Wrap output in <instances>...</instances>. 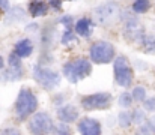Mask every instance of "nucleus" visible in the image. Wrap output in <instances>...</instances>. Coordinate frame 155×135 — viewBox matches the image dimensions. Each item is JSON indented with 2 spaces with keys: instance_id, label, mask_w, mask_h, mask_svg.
Segmentation results:
<instances>
[{
  "instance_id": "f257e3e1",
  "label": "nucleus",
  "mask_w": 155,
  "mask_h": 135,
  "mask_svg": "<svg viewBox=\"0 0 155 135\" xmlns=\"http://www.w3.org/2000/svg\"><path fill=\"white\" fill-rule=\"evenodd\" d=\"M91 72H92V60H87L84 57H78L63 65V75L72 84H77L83 78L89 77Z\"/></svg>"
},
{
  "instance_id": "f03ea898",
  "label": "nucleus",
  "mask_w": 155,
  "mask_h": 135,
  "mask_svg": "<svg viewBox=\"0 0 155 135\" xmlns=\"http://www.w3.org/2000/svg\"><path fill=\"white\" fill-rule=\"evenodd\" d=\"M38 108V99L29 89H21L18 93V98L15 101V114L18 120H26L30 117Z\"/></svg>"
},
{
  "instance_id": "7ed1b4c3",
  "label": "nucleus",
  "mask_w": 155,
  "mask_h": 135,
  "mask_svg": "<svg viewBox=\"0 0 155 135\" xmlns=\"http://www.w3.org/2000/svg\"><path fill=\"white\" fill-rule=\"evenodd\" d=\"M113 72H114V80H116L117 86L127 89L133 84L134 74H133V69L125 56H117L113 60Z\"/></svg>"
},
{
  "instance_id": "20e7f679",
  "label": "nucleus",
  "mask_w": 155,
  "mask_h": 135,
  "mask_svg": "<svg viewBox=\"0 0 155 135\" xmlns=\"http://www.w3.org/2000/svg\"><path fill=\"white\" fill-rule=\"evenodd\" d=\"M116 54V50L113 44L107 42V41H97L95 44L91 47V51H89V57L94 63L97 65H107L110 63L111 60H114Z\"/></svg>"
},
{
  "instance_id": "39448f33",
  "label": "nucleus",
  "mask_w": 155,
  "mask_h": 135,
  "mask_svg": "<svg viewBox=\"0 0 155 135\" xmlns=\"http://www.w3.org/2000/svg\"><path fill=\"white\" fill-rule=\"evenodd\" d=\"M32 75H33V80L39 86H42L47 90H53L54 87H57L60 84V80H62L59 72L48 69V68H44V66H35Z\"/></svg>"
},
{
  "instance_id": "423d86ee",
  "label": "nucleus",
  "mask_w": 155,
  "mask_h": 135,
  "mask_svg": "<svg viewBox=\"0 0 155 135\" xmlns=\"http://www.w3.org/2000/svg\"><path fill=\"white\" fill-rule=\"evenodd\" d=\"M113 96L111 93L107 92H98V93H92V95H86L81 98L80 104L84 110L87 111H94V110H105L111 105Z\"/></svg>"
},
{
  "instance_id": "0eeeda50",
  "label": "nucleus",
  "mask_w": 155,
  "mask_h": 135,
  "mask_svg": "<svg viewBox=\"0 0 155 135\" xmlns=\"http://www.w3.org/2000/svg\"><path fill=\"white\" fill-rule=\"evenodd\" d=\"M53 128L51 117L44 111L35 113L29 120V132L32 135H48L53 132Z\"/></svg>"
},
{
  "instance_id": "6e6552de",
  "label": "nucleus",
  "mask_w": 155,
  "mask_h": 135,
  "mask_svg": "<svg viewBox=\"0 0 155 135\" xmlns=\"http://www.w3.org/2000/svg\"><path fill=\"white\" fill-rule=\"evenodd\" d=\"M119 15H120V9L116 2H105L94 11V17H95L97 23H100V24L113 23L119 18Z\"/></svg>"
},
{
  "instance_id": "1a4fd4ad",
  "label": "nucleus",
  "mask_w": 155,
  "mask_h": 135,
  "mask_svg": "<svg viewBox=\"0 0 155 135\" xmlns=\"http://www.w3.org/2000/svg\"><path fill=\"white\" fill-rule=\"evenodd\" d=\"M125 18V36L131 41H136V42H142L143 36H145V32H143V27L140 26V21L133 17L131 14H125L124 15Z\"/></svg>"
},
{
  "instance_id": "9d476101",
  "label": "nucleus",
  "mask_w": 155,
  "mask_h": 135,
  "mask_svg": "<svg viewBox=\"0 0 155 135\" xmlns=\"http://www.w3.org/2000/svg\"><path fill=\"white\" fill-rule=\"evenodd\" d=\"M77 129L81 135H101V123L97 119L84 117L78 122Z\"/></svg>"
},
{
  "instance_id": "9b49d317",
  "label": "nucleus",
  "mask_w": 155,
  "mask_h": 135,
  "mask_svg": "<svg viewBox=\"0 0 155 135\" xmlns=\"http://www.w3.org/2000/svg\"><path fill=\"white\" fill-rule=\"evenodd\" d=\"M57 117H59L60 122L69 125V123L78 120V110L71 104H65L60 108H57Z\"/></svg>"
},
{
  "instance_id": "f8f14e48",
  "label": "nucleus",
  "mask_w": 155,
  "mask_h": 135,
  "mask_svg": "<svg viewBox=\"0 0 155 135\" xmlns=\"http://www.w3.org/2000/svg\"><path fill=\"white\" fill-rule=\"evenodd\" d=\"M48 11V6L44 0H30L29 2V14L33 18H39L44 17Z\"/></svg>"
},
{
  "instance_id": "ddd939ff",
  "label": "nucleus",
  "mask_w": 155,
  "mask_h": 135,
  "mask_svg": "<svg viewBox=\"0 0 155 135\" xmlns=\"http://www.w3.org/2000/svg\"><path fill=\"white\" fill-rule=\"evenodd\" d=\"M21 59H24V57H29L32 53H33V44H32V41L30 39H21V41H18L17 44H15V50H14Z\"/></svg>"
},
{
  "instance_id": "4468645a",
  "label": "nucleus",
  "mask_w": 155,
  "mask_h": 135,
  "mask_svg": "<svg viewBox=\"0 0 155 135\" xmlns=\"http://www.w3.org/2000/svg\"><path fill=\"white\" fill-rule=\"evenodd\" d=\"M75 33L83 38H89L92 35V21L89 18H80L75 23Z\"/></svg>"
},
{
  "instance_id": "2eb2a0df",
  "label": "nucleus",
  "mask_w": 155,
  "mask_h": 135,
  "mask_svg": "<svg viewBox=\"0 0 155 135\" xmlns=\"http://www.w3.org/2000/svg\"><path fill=\"white\" fill-rule=\"evenodd\" d=\"M23 77V69L21 68H11V69H5L0 75V80L3 81H18Z\"/></svg>"
},
{
  "instance_id": "dca6fc26",
  "label": "nucleus",
  "mask_w": 155,
  "mask_h": 135,
  "mask_svg": "<svg viewBox=\"0 0 155 135\" xmlns=\"http://www.w3.org/2000/svg\"><path fill=\"white\" fill-rule=\"evenodd\" d=\"M24 17H26L24 9H23V8H20V6H15V8H12V9H9V11H8L6 21H9V23H20V21H23V20H24Z\"/></svg>"
},
{
  "instance_id": "f3484780",
  "label": "nucleus",
  "mask_w": 155,
  "mask_h": 135,
  "mask_svg": "<svg viewBox=\"0 0 155 135\" xmlns=\"http://www.w3.org/2000/svg\"><path fill=\"white\" fill-rule=\"evenodd\" d=\"M143 45V51L148 54H155V35H145L142 42Z\"/></svg>"
},
{
  "instance_id": "a211bd4d",
  "label": "nucleus",
  "mask_w": 155,
  "mask_h": 135,
  "mask_svg": "<svg viewBox=\"0 0 155 135\" xmlns=\"http://www.w3.org/2000/svg\"><path fill=\"white\" fill-rule=\"evenodd\" d=\"M149 8H151V2L149 0H134V3L131 6L134 14H145V12L149 11Z\"/></svg>"
},
{
  "instance_id": "6ab92c4d",
  "label": "nucleus",
  "mask_w": 155,
  "mask_h": 135,
  "mask_svg": "<svg viewBox=\"0 0 155 135\" xmlns=\"http://www.w3.org/2000/svg\"><path fill=\"white\" fill-rule=\"evenodd\" d=\"M133 101H134L133 95H131L130 92H124V93H120V96H119V99H117V104H119V107H122V108H130V107L133 105Z\"/></svg>"
},
{
  "instance_id": "aec40b11",
  "label": "nucleus",
  "mask_w": 155,
  "mask_h": 135,
  "mask_svg": "<svg viewBox=\"0 0 155 135\" xmlns=\"http://www.w3.org/2000/svg\"><path fill=\"white\" fill-rule=\"evenodd\" d=\"M117 123H119L120 128H128V126L133 123V114H130V113H127V111L119 113V116H117Z\"/></svg>"
},
{
  "instance_id": "412c9836",
  "label": "nucleus",
  "mask_w": 155,
  "mask_h": 135,
  "mask_svg": "<svg viewBox=\"0 0 155 135\" xmlns=\"http://www.w3.org/2000/svg\"><path fill=\"white\" fill-rule=\"evenodd\" d=\"M131 95H133L136 102H145V99H146V89L142 87V86H136L133 89V92H131Z\"/></svg>"
},
{
  "instance_id": "4be33fe9",
  "label": "nucleus",
  "mask_w": 155,
  "mask_h": 135,
  "mask_svg": "<svg viewBox=\"0 0 155 135\" xmlns=\"http://www.w3.org/2000/svg\"><path fill=\"white\" fill-rule=\"evenodd\" d=\"M71 128L68 126V123H63V122H60L59 125H56L54 128H53V132L51 135H71Z\"/></svg>"
},
{
  "instance_id": "5701e85b",
  "label": "nucleus",
  "mask_w": 155,
  "mask_h": 135,
  "mask_svg": "<svg viewBox=\"0 0 155 135\" xmlns=\"http://www.w3.org/2000/svg\"><path fill=\"white\" fill-rule=\"evenodd\" d=\"M131 114H133V123H136V125H142V123H145L146 116H145V111H143V110L137 108V110H134Z\"/></svg>"
},
{
  "instance_id": "b1692460",
  "label": "nucleus",
  "mask_w": 155,
  "mask_h": 135,
  "mask_svg": "<svg viewBox=\"0 0 155 135\" xmlns=\"http://www.w3.org/2000/svg\"><path fill=\"white\" fill-rule=\"evenodd\" d=\"M8 63H9V66H11V68H23V66H21V57H20L15 51H14V53H11Z\"/></svg>"
},
{
  "instance_id": "393cba45",
  "label": "nucleus",
  "mask_w": 155,
  "mask_h": 135,
  "mask_svg": "<svg viewBox=\"0 0 155 135\" xmlns=\"http://www.w3.org/2000/svg\"><path fill=\"white\" fill-rule=\"evenodd\" d=\"M71 42H75V35L71 32V29H66L62 35V44H71Z\"/></svg>"
},
{
  "instance_id": "a878e982",
  "label": "nucleus",
  "mask_w": 155,
  "mask_h": 135,
  "mask_svg": "<svg viewBox=\"0 0 155 135\" xmlns=\"http://www.w3.org/2000/svg\"><path fill=\"white\" fill-rule=\"evenodd\" d=\"M137 135H154V131H152V128H151L149 122H148V123H142V125L139 126V129H137Z\"/></svg>"
},
{
  "instance_id": "bb28decb",
  "label": "nucleus",
  "mask_w": 155,
  "mask_h": 135,
  "mask_svg": "<svg viewBox=\"0 0 155 135\" xmlns=\"http://www.w3.org/2000/svg\"><path fill=\"white\" fill-rule=\"evenodd\" d=\"M143 108H145L146 111L155 113V98H148V99H145V102H143Z\"/></svg>"
},
{
  "instance_id": "cd10ccee",
  "label": "nucleus",
  "mask_w": 155,
  "mask_h": 135,
  "mask_svg": "<svg viewBox=\"0 0 155 135\" xmlns=\"http://www.w3.org/2000/svg\"><path fill=\"white\" fill-rule=\"evenodd\" d=\"M66 29H71V26H72V21H74V18L71 17V15H63L60 20H59Z\"/></svg>"
},
{
  "instance_id": "c85d7f7f",
  "label": "nucleus",
  "mask_w": 155,
  "mask_h": 135,
  "mask_svg": "<svg viewBox=\"0 0 155 135\" xmlns=\"http://www.w3.org/2000/svg\"><path fill=\"white\" fill-rule=\"evenodd\" d=\"M48 5L54 11H60L62 9V0H48Z\"/></svg>"
},
{
  "instance_id": "c756f323",
  "label": "nucleus",
  "mask_w": 155,
  "mask_h": 135,
  "mask_svg": "<svg viewBox=\"0 0 155 135\" xmlns=\"http://www.w3.org/2000/svg\"><path fill=\"white\" fill-rule=\"evenodd\" d=\"M0 9L2 11H9L11 8H9V0H0Z\"/></svg>"
},
{
  "instance_id": "7c9ffc66",
  "label": "nucleus",
  "mask_w": 155,
  "mask_h": 135,
  "mask_svg": "<svg viewBox=\"0 0 155 135\" xmlns=\"http://www.w3.org/2000/svg\"><path fill=\"white\" fill-rule=\"evenodd\" d=\"M3 135H21L17 129H12V128H9V129H5L3 131Z\"/></svg>"
},
{
  "instance_id": "2f4dec72",
  "label": "nucleus",
  "mask_w": 155,
  "mask_h": 135,
  "mask_svg": "<svg viewBox=\"0 0 155 135\" xmlns=\"http://www.w3.org/2000/svg\"><path fill=\"white\" fill-rule=\"evenodd\" d=\"M149 125H151V128H152V131H154V134H155V116L149 119Z\"/></svg>"
},
{
  "instance_id": "473e14b6",
  "label": "nucleus",
  "mask_w": 155,
  "mask_h": 135,
  "mask_svg": "<svg viewBox=\"0 0 155 135\" xmlns=\"http://www.w3.org/2000/svg\"><path fill=\"white\" fill-rule=\"evenodd\" d=\"M3 66H5V62H3V57L0 56V69H3Z\"/></svg>"
}]
</instances>
